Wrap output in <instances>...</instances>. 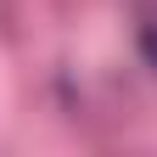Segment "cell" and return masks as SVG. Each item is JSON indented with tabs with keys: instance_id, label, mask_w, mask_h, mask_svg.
<instances>
[{
	"instance_id": "cell-1",
	"label": "cell",
	"mask_w": 157,
	"mask_h": 157,
	"mask_svg": "<svg viewBox=\"0 0 157 157\" xmlns=\"http://www.w3.org/2000/svg\"><path fill=\"white\" fill-rule=\"evenodd\" d=\"M140 51H146V62L157 67V23H146V28H140Z\"/></svg>"
}]
</instances>
